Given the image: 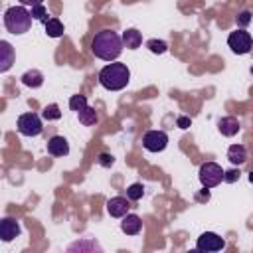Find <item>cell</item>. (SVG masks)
<instances>
[{
  "instance_id": "11",
  "label": "cell",
  "mask_w": 253,
  "mask_h": 253,
  "mask_svg": "<svg viewBox=\"0 0 253 253\" xmlns=\"http://www.w3.org/2000/svg\"><path fill=\"white\" fill-rule=\"evenodd\" d=\"M47 152L51 156H65L69 152V144H67V140L63 136H57L55 134V136H51L47 140Z\"/></svg>"
},
{
  "instance_id": "8",
  "label": "cell",
  "mask_w": 253,
  "mask_h": 253,
  "mask_svg": "<svg viewBox=\"0 0 253 253\" xmlns=\"http://www.w3.org/2000/svg\"><path fill=\"white\" fill-rule=\"evenodd\" d=\"M196 247H198L200 251H221V249L225 247V241H223L217 233L206 231V233H202V235L198 237Z\"/></svg>"
},
{
  "instance_id": "27",
  "label": "cell",
  "mask_w": 253,
  "mask_h": 253,
  "mask_svg": "<svg viewBox=\"0 0 253 253\" xmlns=\"http://www.w3.org/2000/svg\"><path fill=\"white\" fill-rule=\"evenodd\" d=\"M75 249H79V251H81V249H97V251H101V247H99L97 243H93V241H91V243H75V245L69 247V251H75Z\"/></svg>"
},
{
  "instance_id": "28",
  "label": "cell",
  "mask_w": 253,
  "mask_h": 253,
  "mask_svg": "<svg viewBox=\"0 0 253 253\" xmlns=\"http://www.w3.org/2000/svg\"><path fill=\"white\" fill-rule=\"evenodd\" d=\"M113 162H115V158H113L109 152H103V154H99V164H101V166H105V168H107V166H111Z\"/></svg>"
},
{
  "instance_id": "14",
  "label": "cell",
  "mask_w": 253,
  "mask_h": 253,
  "mask_svg": "<svg viewBox=\"0 0 253 253\" xmlns=\"http://www.w3.org/2000/svg\"><path fill=\"white\" fill-rule=\"evenodd\" d=\"M0 71H8L14 63V49L8 42H0Z\"/></svg>"
},
{
  "instance_id": "20",
  "label": "cell",
  "mask_w": 253,
  "mask_h": 253,
  "mask_svg": "<svg viewBox=\"0 0 253 253\" xmlns=\"http://www.w3.org/2000/svg\"><path fill=\"white\" fill-rule=\"evenodd\" d=\"M85 107H87V97H85V95H73V97L69 99V109H71V111L79 113V111H83Z\"/></svg>"
},
{
  "instance_id": "10",
  "label": "cell",
  "mask_w": 253,
  "mask_h": 253,
  "mask_svg": "<svg viewBox=\"0 0 253 253\" xmlns=\"http://www.w3.org/2000/svg\"><path fill=\"white\" fill-rule=\"evenodd\" d=\"M18 235H20V225H18V221L12 219V217H4V219L0 221V237H2V241H12V239L18 237Z\"/></svg>"
},
{
  "instance_id": "25",
  "label": "cell",
  "mask_w": 253,
  "mask_h": 253,
  "mask_svg": "<svg viewBox=\"0 0 253 253\" xmlns=\"http://www.w3.org/2000/svg\"><path fill=\"white\" fill-rule=\"evenodd\" d=\"M251 22V12L249 10H243V12H239L237 14V24L243 28V26H247Z\"/></svg>"
},
{
  "instance_id": "5",
  "label": "cell",
  "mask_w": 253,
  "mask_h": 253,
  "mask_svg": "<svg viewBox=\"0 0 253 253\" xmlns=\"http://www.w3.org/2000/svg\"><path fill=\"white\" fill-rule=\"evenodd\" d=\"M227 45L231 47L233 53L243 55V53H249V51H251V47H253V38H251L249 32H245V30H235V32L229 34Z\"/></svg>"
},
{
  "instance_id": "2",
  "label": "cell",
  "mask_w": 253,
  "mask_h": 253,
  "mask_svg": "<svg viewBox=\"0 0 253 253\" xmlns=\"http://www.w3.org/2000/svg\"><path fill=\"white\" fill-rule=\"evenodd\" d=\"M130 71L125 63H109L99 71V83L109 91H121L128 85Z\"/></svg>"
},
{
  "instance_id": "9",
  "label": "cell",
  "mask_w": 253,
  "mask_h": 253,
  "mask_svg": "<svg viewBox=\"0 0 253 253\" xmlns=\"http://www.w3.org/2000/svg\"><path fill=\"white\" fill-rule=\"evenodd\" d=\"M128 208H130L128 200L123 198V196H115V198H111L107 202V211H109L111 217H125L126 211H128Z\"/></svg>"
},
{
  "instance_id": "21",
  "label": "cell",
  "mask_w": 253,
  "mask_h": 253,
  "mask_svg": "<svg viewBox=\"0 0 253 253\" xmlns=\"http://www.w3.org/2000/svg\"><path fill=\"white\" fill-rule=\"evenodd\" d=\"M43 119L45 121H57L59 117H61V111H59V107L55 105V103H51V105H47L45 109H43Z\"/></svg>"
},
{
  "instance_id": "17",
  "label": "cell",
  "mask_w": 253,
  "mask_h": 253,
  "mask_svg": "<svg viewBox=\"0 0 253 253\" xmlns=\"http://www.w3.org/2000/svg\"><path fill=\"white\" fill-rule=\"evenodd\" d=\"M22 83H24L26 87L36 89V87H40V85L43 83V75H42V71H38V69H30V71H26V73L22 75Z\"/></svg>"
},
{
  "instance_id": "13",
  "label": "cell",
  "mask_w": 253,
  "mask_h": 253,
  "mask_svg": "<svg viewBox=\"0 0 253 253\" xmlns=\"http://www.w3.org/2000/svg\"><path fill=\"white\" fill-rule=\"evenodd\" d=\"M140 227H142V221H140V217L134 215V213H126L125 219H123V223H121V229H123L126 235H136V233L140 231Z\"/></svg>"
},
{
  "instance_id": "12",
  "label": "cell",
  "mask_w": 253,
  "mask_h": 253,
  "mask_svg": "<svg viewBox=\"0 0 253 253\" xmlns=\"http://www.w3.org/2000/svg\"><path fill=\"white\" fill-rule=\"evenodd\" d=\"M217 128L223 136H233L239 132V121L235 117H223L217 121Z\"/></svg>"
},
{
  "instance_id": "7",
  "label": "cell",
  "mask_w": 253,
  "mask_h": 253,
  "mask_svg": "<svg viewBox=\"0 0 253 253\" xmlns=\"http://www.w3.org/2000/svg\"><path fill=\"white\" fill-rule=\"evenodd\" d=\"M142 144H144V148L150 150V152H160V150L166 148L168 136H166L164 130H148V132L144 134V138H142Z\"/></svg>"
},
{
  "instance_id": "3",
  "label": "cell",
  "mask_w": 253,
  "mask_h": 253,
  "mask_svg": "<svg viewBox=\"0 0 253 253\" xmlns=\"http://www.w3.org/2000/svg\"><path fill=\"white\" fill-rule=\"evenodd\" d=\"M32 12H28L24 6H12L4 14V26L10 34H26L32 26Z\"/></svg>"
},
{
  "instance_id": "18",
  "label": "cell",
  "mask_w": 253,
  "mask_h": 253,
  "mask_svg": "<svg viewBox=\"0 0 253 253\" xmlns=\"http://www.w3.org/2000/svg\"><path fill=\"white\" fill-rule=\"evenodd\" d=\"M77 117H79V123L85 125V126H93V125L97 123V119H99V117H97V111H95L93 107H89V105H87L83 111H79Z\"/></svg>"
},
{
  "instance_id": "4",
  "label": "cell",
  "mask_w": 253,
  "mask_h": 253,
  "mask_svg": "<svg viewBox=\"0 0 253 253\" xmlns=\"http://www.w3.org/2000/svg\"><path fill=\"white\" fill-rule=\"evenodd\" d=\"M223 168L215 162H206L200 166V182L204 188H213L223 180Z\"/></svg>"
},
{
  "instance_id": "32",
  "label": "cell",
  "mask_w": 253,
  "mask_h": 253,
  "mask_svg": "<svg viewBox=\"0 0 253 253\" xmlns=\"http://www.w3.org/2000/svg\"><path fill=\"white\" fill-rule=\"evenodd\" d=\"M249 182H253V172H251V174H249Z\"/></svg>"
},
{
  "instance_id": "26",
  "label": "cell",
  "mask_w": 253,
  "mask_h": 253,
  "mask_svg": "<svg viewBox=\"0 0 253 253\" xmlns=\"http://www.w3.org/2000/svg\"><path fill=\"white\" fill-rule=\"evenodd\" d=\"M239 176H241V172H239V170H235V168H233V170L223 172V180H225V182H229V184H231V182H237V180H239Z\"/></svg>"
},
{
  "instance_id": "22",
  "label": "cell",
  "mask_w": 253,
  "mask_h": 253,
  "mask_svg": "<svg viewBox=\"0 0 253 253\" xmlns=\"http://www.w3.org/2000/svg\"><path fill=\"white\" fill-rule=\"evenodd\" d=\"M142 196H144V186H142V184H132V186L126 188V198H128V200H134V202H136V200H140Z\"/></svg>"
},
{
  "instance_id": "15",
  "label": "cell",
  "mask_w": 253,
  "mask_h": 253,
  "mask_svg": "<svg viewBox=\"0 0 253 253\" xmlns=\"http://www.w3.org/2000/svg\"><path fill=\"white\" fill-rule=\"evenodd\" d=\"M227 158H229V162L235 164V166L243 164V162L247 160V150H245V146H243V144H231L229 150H227Z\"/></svg>"
},
{
  "instance_id": "16",
  "label": "cell",
  "mask_w": 253,
  "mask_h": 253,
  "mask_svg": "<svg viewBox=\"0 0 253 253\" xmlns=\"http://www.w3.org/2000/svg\"><path fill=\"white\" fill-rule=\"evenodd\" d=\"M123 43H125L128 49H136V47H140V43H142V36H140V32L134 30V28L123 32Z\"/></svg>"
},
{
  "instance_id": "30",
  "label": "cell",
  "mask_w": 253,
  "mask_h": 253,
  "mask_svg": "<svg viewBox=\"0 0 253 253\" xmlns=\"http://www.w3.org/2000/svg\"><path fill=\"white\" fill-rule=\"evenodd\" d=\"M196 198H198V200H210V192H208V188H204L202 194H198Z\"/></svg>"
},
{
  "instance_id": "29",
  "label": "cell",
  "mask_w": 253,
  "mask_h": 253,
  "mask_svg": "<svg viewBox=\"0 0 253 253\" xmlns=\"http://www.w3.org/2000/svg\"><path fill=\"white\" fill-rule=\"evenodd\" d=\"M176 123H178L180 128H188V126H190V119H188V117H178Z\"/></svg>"
},
{
  "instance_id": "24",
  "label": "cell",
  "mask_w": 253,
  "mask_h": 253,
  "mask_svg": "<svg viewBox=\"0 0 253 253\" xmlns=\"http://www.w3.org/2000/svg\"><path fill=\"white\" fill-rule=\"evenodd\" d=\"M146 47L152 51V53H164L168 49V43L162 42V40H148L146 42Z\"/></svg>"
},
{
  "instance_id": "23",
  "label": "cell",
  "mask_w": 253,
  "mask_h": 253,
  "mask_svg": "<svg viewBox=\"0 0 253 253\" xmlns=\"http://www.w3.org/2000/svg\"><path fill=\"white\" fill-rule=\"evenodd\" d=\"M30 12H32V18H34V20H40V22H43V24L49 20V18H47V10H45V6H43V4L32 6V10H30Z\"/></svg>"
},
{
  "instance_id": "6",
  "label": "cell",
  "mask_w": 253,
  "mask_h": 253,
  "mask_svg": "<svg viewBox=\"0 0 253 253\" xmlns=\"http://www.w3.org/2000/svg\"><path fill=\"white\" fill-rule=\"evenodd\" d=\"M18 130L24 134V136H38L43 126H42V119L36 115V113H24L20 115L18 119Z\"/></svg>"
},
{
  "instance_id": "31",
  "label": "cell",
  "mask_w": 253,
  "mask_h": 253,
  "mask_svg": "<svg viewBox=\"0 0 253 253\" xmlns=\"http://www.w3.org/2000/svg\"><path fill=\"white\" fill-rule=\"evenodd\" d=\"M24 6H38V4H42V0H20Z\"/></svg>"
},
{
  "instance_id": "19",
  "label": "cell",
  "mask_w": 253,
  "mask_h": 253,
  "mask_svg": "<svg viewBox=\"0 0 253 253\" xmlns=\"http://www.w3.org/2000/svg\"><path fill=\"white\" fill-rule=\"evenodd\" d=\"M45 34H47L49 38H59V36H63V24H61L57 18H49V20L45 22Z\"/></svg>"
},
{
  "instance_id": "1",
  "label": "cell",
  "mask_w": 253,
  "mask_h": 253,
  "mask_svg": "<svg viewBox=\"0 0 253 253\" xmlns=\"http://www.w3.org/2000/svg\"><path fill=\"white\" fill-rule=\"evenodd\" d=\"M91 51L99 59L115 61L123 51V38L113 30H101L91 42Z\"/></svg>"
},
{
  "instance_id": "33",
  "label": "cell",
  "mask_w": 253,
  "mask_h": 253,
  "mask_svg": "<svg viewBox=\"0 0 253 253\" xmlns=\"http://www.w3.org/2000/svg\"><path fill=\"white\" fill-rule=\"evenodd\" d=\"M251 73H253V67H251Z\"/></svg>"
}]
</instances>
